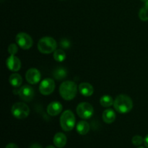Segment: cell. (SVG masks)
Listing matches in <instances>:
<instances>
[{
    "instance_id": "obj_15",
    "label": "cell",
    "mask_w": 148,
    "mask_h": 148,
    "mask_svg": "<svg viewBox=\"0 0 148 148\" xmlns=\"http://www.w3.org/2000/svg\"><path fill=\"white\" fill-rule=\"evenodd\" d=\"M116 116L115 112L112 109L108 108V109L105 110L103 112V120L106 124H111V123L114 122L116 120Z\"/></svg>"
},
{
    "instance_id": "obj_31",
    "label": "cell",
    "mask_w": 148,
    "mask_h": 148,
    "mask_svg": "<svg viewBox=\"0 0 148 148\" xmlns=\"http://www.w3.org/2000/svg\"><path fill=\"white\" fill-rule=\"evenodd\" d=\"M138 148H145V147H139Z\"/></svg>"
},
{
    "instance_id": "obj_23",
    "label": "cell",
    "mask_w": 148,
    "mask_h": 148,
    "mask_svg": "<svg viewBox=\"0 0 148 148\" xmlns=\"http://www.w3.org/2000/svg\"><path fill=\"white\" fill-rule=\"evenodd\" d=\"M8 52L10 55H15L18 52V47L14 43H12L8 47Z\"/></svg>"
},
{
    "instance_id": "obj_4",
    "label": "cell",
    "mask_w": 148,
    "mask_h": 148,
    "mask_svg": "<svg viewBox=\"0 0 148 148\" xmlns=\"http://www.w3.org/2000/svg\"><path fill=\"white\" fill-rule=\"evenodd\" d=\"M75 114L70 110L64 111L60 117V125L62 130L65 132H70L75 126Z\"/></svg>"
},
{
    "instance_id": "obj_28",
    "label": "cell",
    "mask_w": 148,
    "mask_h": 148,
    "mask_svg": "<svg viewBox=\"0 0 148 148\" xmlns=\"http://www.w3.org/2000/svg\"><path fill=\"white\" fill-rule=\"evenodd\" d=\"M46 148H55L54 147H53V146H51V145H49V146H48V147H46Z\"/></svg>"
},
{
    "instance_id": "obj_7",
    "label": "cell",
    "mask_w": 148,
    "mask_h": 148,
    "mask_svg": "<svg viewBox=\"0 0 148 148\" xmlns=\"http://www.w3.org/2000/svg\"><path fill=\"white\" fill-rule=\"evenodd\" d=\"M15 40L17 44L23 50H28L33 44L32 38L26 33H19L16 36Z\"/></svg>"
},
{
    "instance_id": "obj_26",
    "label": "cell",
    "mask_w": 148,
    "mask_h": 148,
    "mask_svg": "<svg viewBox=\"0 0 148 148\" xmlns=\"http://www.w3.org/2000/svg\"><path fill=\"white\" fill-rule=\"evenodd\" d=\"M5 148H18V147H17V145L14 144V143H10L6 146Z\"/></svg>"
},
{
    "instance_id": "obj_17",
    "label": "cell",
    "mask_w": 148,
    "mask_h": 148,
    "mask_svg": "<svg viewBox=\"0 0 148 148\" xmlns=\"http://www.w3.org/2000/svg\"><path fill=\"white\" fill-rule=\"evenodd\" d=\"M9 81L12 86L17 88V87H20L23 83V78L19 74L13 73L10 76Z\"/></svg>"
},
{
    "instance_id": "obj_25",
    "label": "cell",
    "mask_w": 148,
    "mask_h": 148,
    "mask_svg": "<svg viewBox=\"0 0 148 148\" xmlns=\"http://www.w3.org/2000/svg\"><path fill=\"white\" fill-rule=\"evenodd\" d=\"M29 148H43V147H42L41 145L38 144V143H33V144H32L30 146V147Z\"/></svg>"
},
{
    "instance_id": "obj_13",
    "label": "cell",
    "mask_w": 148,
    "mask_h": 148,
    "mask_svg": "<svg viewBox=\"0 0 148 148\" xmlns=\"http://www.w3.org/2000/svg\"><path fill=\"white\" fill-rule=\"evenodd\" d=\"M93 87L88 82H82L79 85V91L83 96L90 97L93 93Z\"/></svg>"
},
{
    "instance_id": "obj_24",
    "label": "cell",
    "mask_w": 148,
    "mask_h": 148,
    "mask_svg": "<svg viewBox=\"0 0 148 148\" xmlns=\"http://www.w3.org/2000/svg\"><path fill=\"white\" fill-rule=\"evenodd\" d=\"M60 46L62 49H69L70 47V41L66 38H62L60 41Z\"/></svg>"
},
{
    "instance_id": "obj_11",
    "label": "cell",
    "mask_w": 148,
    "mask_h": 148,
    "mask_svg": "<svg viewBox=\"0 0 148 148\" xmlns=\"http://www.w3.org/2000/svg\"><path fill=\"white\" fill-rule=\"evenodd\" d=\"M6 64L7 68L12 72L19 71L21 68V62L15 55H10L6 61Z\"/></svg>"
},
{
    "instance_id": "obj_16",
    "label": "cell",
    "mask_w": 148,
    "mask_h": 148,
    "mask_svg": "<svg viewBox=\"0 0 148 148\" xmlns=\"http://www.w3.org/2000/svg\"><path fill=\"white\" fill-rule=\"evenodd\" d=\"M53 76L56 80L61 81L65 79L67 76V72L64 67H57L53 72Z\"/></svg>"
},
{
    "instance_id": "obj_27",
    "label": "cell",
    "mask_w": 148,
    "mask_h": 148,
    "mask_svg": "<svg viewBox=\"0 0 148 148\" xmlns=\"http://www.w3.org/2000/svg\"><path fill=\"white\" fill-rule=\"evenodd\" d=\"M144 143H145V145L148 148V134L145 137L144 139Z\"/></svg>"
},
{
    "instance_id": "obj_2",
    "label": "cell",
    "mask_w": 148,
    "mask_h": 148,
    "mask_svg": "<svg viewBox=\"0 0 148 148\" xmlns=\"http://www.w3.org/2000/svg\"><path fill=\"white\" fill-rule=\"evenodd\" d=\"M77 92V85L72 81H65L59 87V93L65 101H71L76 96Z\"/></svg>"
},
{
    "instance_id": "obj_21",
    "label": "cell",
    "mask_w": 148,
    "mask_h": 148,
    "mask_svg": "<svg viewBox=\"0 0 148 148\" xmlns=\"http://www.w3.org/2000/svg\"><path fill=\"white\" fill-rule=\"evenodd\" d=\"M139 17L143 21H147L148 20V7L145 6L144 7L140 10L139 12Z\"/></svg>"
},
{
    "instance_id": "obj_6",
    "label": "cell",
    "mask_w": 148,
    "mask_h": 148,
    "mask_svg": "<svg viewBox=\"0 0 148 148\" xmlns=\"http://www.w3.org/2000/svg\"><path fill=\"white\" fill-rule=\"evenodd\" d=\"M77 114L82 119H88L92 116L94 112L93 107L89 103L82 102L77 107Z\"/></svg>"
},
{
    "instance_id": "obj_9",
    "label": "cell",
    "mask_w": 148,
    "mask_h": 148,
    "mask_svg": "<svg viewBox=\"0 0 148 148\" xmlns=\"http://www.w3.org/2000/svg\"><path fill=\"white\" fill-rule=\"evenodd\" d=\"M18 94L20 98L25 102H30L34 98V90L30 85H23L19 90Z\"/></svg>"
},
{
    "instance_id": "obj_29",
    "label": "cell",
    "mask_w": 148,
    "mask_h": 148,
    "mask_svg": "<svg viewBox=\"0 0 148 148\" xmlns=\"http://www.w3.org/2000/svg\"><path fill=\"white\" fill-rule=\"evenodd\" d=\"M145 7H148V0H147V1H146V2H145Z\"/></svg>"
},
{
    "instance_id": "obj_22",
    "label": "cell",
    "mask_w": 148,
    "mask_h": 148,
    "mask_svg": "<svg viewBox=\"0 0 148 148\" xmlns=\"http://www.w3.org/2000/svg\"><path fill=\"white\" fill-rule=\"evenodd\" d=\"M143 142H144V139L143 138V137L140 135L134 136V137H133L132 140V143L135 146L141 145Z\"/></svg>"
},
{
    "instance_id": "obj_12",
    "label": "cell",
    "mask_w": 148,
    "mask_h": 148,
    "mask_svg": "<svg viewBox=\"0 0 148 148\" xmlns=\"http://www.w3.org/2000/svg\"><path fill=\"white\" fill-rule=\"evenodd\" d=\"M63 109V106L62 104L57 101H53L49 104L47 107V113L50 116H55L60 114Z\"/></svg>"
},
{
    "instance_id": "obj_19",
    "label": "cell",
    "mask_w": 148,
    "mask_h": 148,
    "mask_svg": "<svg viewBox=\"0 0 148 148\" xmlns=\"http://www.w3.org/2000/svg\"><path fill=\"white\" fill-rule=\"evenodd\" d=\"M114 101L113 100L112 97L108 95H103L100 99V103L103 107H105V108H108L114 105Z\"/></svg>"
},
{
    "instance_id": "obj_10",
    "label": "cell",
    "mask_w": 148,
    "mask_h": 148,
    "mask_svg": "<svg viewBox=\"0 0 148 148\" xmlns=\"http://www.w3.org/2000/svg\"><path fill=\"white\" fill-rule=\"evenodd\" d=\"M25 78L27 82H29L30 85H36L40 82L41 75L38 69L36 68H30L26 72Z\"/></svg>"
},
{
    "instance_id": "obj_5",
    "label": "cell",
    "mask_w": 148,
    "mask_h": 148,
    "mask_svg": "<svg viewBox=\"0 0 148 148\" xmlns=\"http://www.w3.org/2000/svg\"><path fill=\"white\" fill-rule=\"evenodd\" d=\"M12 114L17 119H24L28 116L30 109L25 103H15L11 109Z\"/></svg>"
},
{
    "instance_id": "obj_18",
    "label": "cell",
    "mask_w": 148,
    "mask_h": 148,
    "mask_svg": "<svg viewBox=\"0 0 148 148\" xmlns=\"http://www.w3.org/2000/svg\"><path fill=\"white\" fill-rule=\"evenodd\" d=\"M77 132L81 135L88 134L90 130V125L86 121H80L76 127Z\"/></svg>"
},
{
    "instance_id": "obj_1",
    "label": "cell",
    "mask_w": 148,
    "mask_h": 148,
    "mask_svg": "<svg viewBox=\"0 0 148 148\" xmlns=\"http://www.w3.org/2000/svg\"><path fill=\"white\" fill-rule=\"evenodd\" d=\"M114 108L118 113L127 114L133 108V101L128 95L121 94L114 100Z\"/></svg>"
},
{
    "instance_id": "obj_30",
    "label": "cell",
    "mask_w": 148,
    "mask_h": 148,
    "mask_svg": "<svg viewBox=\"0 0 148 148\" xmlns=\"http://www.w3.org/2000/svg\"><path fill=\"white\" fill-rule=\"evenodd\" d=\"M140 1H143V2H145V3L146 1H147V0H140Z\"/></svg>"
},
{
    "instance_id": "obj_20",
    "label": "cell",
    "mask_w": 148,
    "mask_h": 148,
    "mask_svg": "<svg viewBox=\"0 0 148 148\" xmlns=\"http://www.w3.org/2000/svg\"><path fill=\"white\" fill-rule=\"evenodd\" d=\"M53 59L58 62H62L66 59V53L62 49H57L53 52Z\"/></svg>"
},
{
    "instance_id": "obj_14",
    "label": "cell",
    "mask_w": 148,
    "mask_h": 148,
    "mask_svg": "<svg viewBox=\"0 0 148 148\" xmlns=\"http://www.w3.org/2000/svg\"><path fill=\"white\" fill-rule=\"evenodd\" d=\"M66 137L64 133L58 132L53 137V144L58 148H62L66 144Z\"/></svg>"
},
{
    "instance_id": "obj_8",
    "label": "cell",
    "mask_w": 148,
    "mask_h": 148,
    "mask_svg": "<svg viewBox=\"0 0 148 148\" xmlns=\"http://www.w3.org/2000/svg\"><path fill=\"white\" fill-rule=\"evenodd\" d=\"M55 90V82L51 78L43 79L39 85V91L43 95H49L51 94Z\"/></svg>"
},
{
    "instance_id": "obj_3",
    "label": "cell",
    "mask_w": 148,
    "mask_h": 148,
    "mask_svg": "<svg viewBox=\"0 0 148 148\" xmlns=\"http://www.w3.org/2000/svg\"><path fill=\"white\" fill-rule=\"evenodd\" d=\"M57 43L56 41L51 37L46 36L39 40L38 43V49L39 51L44 54H49V53L54 52L56 50Z\"/></svg>"
}]
</instances>
